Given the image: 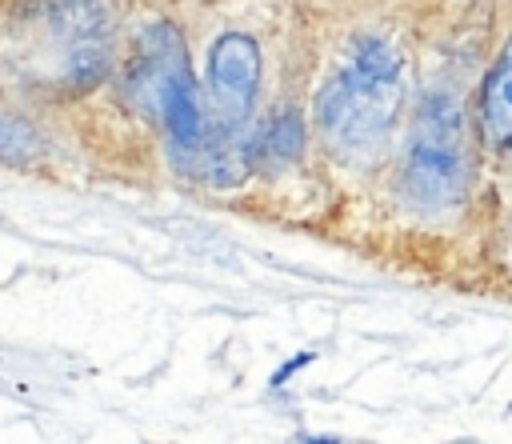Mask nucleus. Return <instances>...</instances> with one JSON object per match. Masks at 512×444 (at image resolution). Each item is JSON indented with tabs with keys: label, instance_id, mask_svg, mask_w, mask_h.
<instances>
[{
	"label": "nucleus",
	"instance_id": "1",
	"mask_svg": "<svg viewBox=\"0 0 512 444\" xmlns=\"http://www.w3.org/2000/svg\"><path fill=\"white\" fill-rule=\"evenodd\" d=\"M136 88L152 96L156 116L168 132V144L180 156H200L204 148V112L196 96V80L188 68V48L172 24H156L140 40V68Z\"/></svg>",
	"mask_w": 512,
	"mask_h": 444
},
{
	"label": "nucleus",
	"instance_id": "2",
	"mask_svg": "<svg viewBox=\"0 0 512 444\" xmlns=\"http://www.w3.org/2000/svg\"><path fill=\"white\" fill-rule=\"evenodd\" d=\"M400 108V84H376L352 64L336 72L316 96V120L344 156H368L384 144Z\"/></svg>",
	"mask_w": 512,
	"mask_h": 444
},
{
	"label": "nucleus",
	"instance_id": "3",
	"mask_svg": "<svg viewBox=\"0 0 512 444\" xmlns=\"http://www.w3.org/2000/svg\"><path fill=\"white\" fill-rule=\"evenodd\" d=\"M460 112L456 100L436 92L420 104L412 156H408V184L420 200H448L460 192L464 160H460Z\"/></svg>",
	"mask_w": 512,
	"mask_h": 444
},
{
	"label": "nucleus",
	"instance_id": "4",
	"mask_svg": "<svg viewBox=\"0 0 512 444\" xmlns=\"http://www.w3.org/2000/svg\"><path fill=\"white\" fill-rule=\"evenodd\" d=\"M260 88V48L244 32H224L208 52V100L220 124L236 128L252 116Z\"/></svg>",
	"mask_w": 512,
	"mask_h": 444
},
{
	"label": "nucleus",
	"instance_id": "5",
	"mask_svg": "<svg viewBox=\"0 0 512 444\" xmlns=\"http://www.w3.org/2000/svg\"><path fill=\"white\" fill-rule=\"evenodd\" d=\"M112 0H44V24L64 40V56L112 40Z\"/></svg>",
	"mask_w": 512,
	"mask_h": 444
},
{
	"label": "nucleus",
	"instance_id": "6",
	"mask_svg": "<svg viewBox=\"0 0 512 444\" xmlns=\"http://www.w3.org/2000/svg\"><path fill=\"white\" fill-rule=\"evenodd\" d=\"M480 128L492 148H512V40L480 88Z\"/></svg>",
	"mask_w": 512,
	"mask_h": 444
},
{
	"label": "nucleus",
	"instance_id": "7",
	"mask_svg": "<svg viewBox=\"0 0 512 444\" xmlns=\"http://www.w3.org/2000/svg\"><path fill=\"white\" fill-rule=\"evenodd\" d=\"M256 148L264 160H296L304 148V124L296 112H280L276 120H268L256 136Z\"/></svg>",
	"mask_w": 512,
	"mask_h": 444
},
{
	"label": "nucleus",
	"instance_id": "8",
	"mask_svg": "<svg viewBox=\"0 0 512 444\" xmlns=\"http://www.w3.org/2000/svg\"><path fill=\"white\" fill-rule=\"evenodd\" d=\"M352 68L376 84H400V56L384 40H360L352 52Z\"/></svg>",
	"mask_w": 512,
	"mask_h": 444
},
{
	"label": "nucleus",
	"instance_id": "9",
	"mask_svg": "<svg viewBox=\"0 0 512 444\" xmlns=\"http://www.w3.org/2000/svg\"><path fill=\"white\" fill-rule=\"evenodd\" d=\"M308 360H312V352H296L288 364H280V368H276V376H272V388H284V380H292Z\"/></svg>",
	"mask_w": 512,
	"mask_h": 444
},
{
	"label": "nucleus",
	"instance_id": "10",
	"mask_svg": "<svg viewBox=\"0 0 512 444\" xmlns=\"http://www.w3.org/2000/svg\"><path fill=\"white\" fill-rule=\"evenodd\" d=\"M296 444H344V440H336V436H300Z\"/></svg>",
	"mask_w": 512,
	"mask_h": 444
}]
</instances>
